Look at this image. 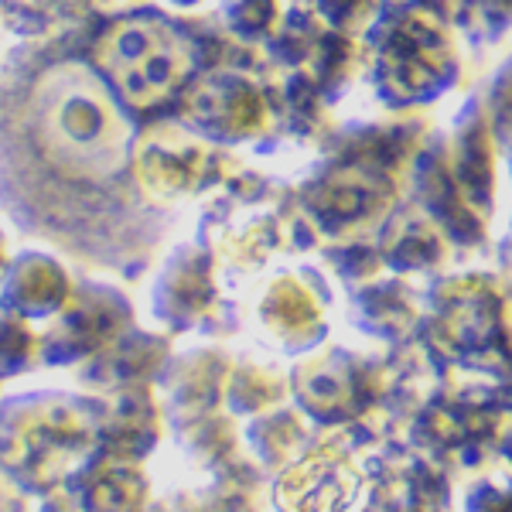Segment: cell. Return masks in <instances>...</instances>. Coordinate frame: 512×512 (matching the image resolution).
Returning <instances> with one entry per match:
<instances>
[{"label":"cell","mask_w":512,"mask_h":512,"mask_svg":"<svg viewBox=\"0 0 512 512\" xmlns=\"http://www.w3.org/2000/svg\"><path fill=\"white\" fill-rule=\"evenodd\" d=\"M35 130L48 154L82 171H103L120 161L123 120L103 82L82 69H55L35 93Z\"/></svg>","instance_id":"obj_1"},{"label":"cell","mask_w":512,"mask_h":512,"mask_svg":"<svg viewBox=\"0 0 512 512\" xmlns=\"http://www.w3.org/2000/svg\"><path fill=\"white\" fill-rule=\"evenodd\" d=\"M103 65L123 99L137 106L175 93L188 72V52L164 24H123L103 41Z\"/></svg>","instance_id":"obj_2"}]
</instances>
